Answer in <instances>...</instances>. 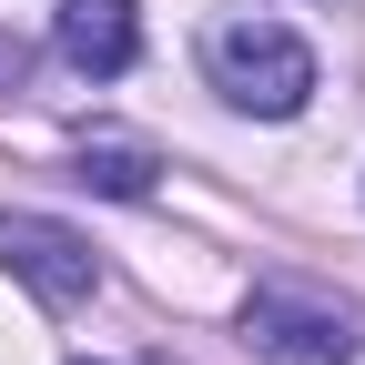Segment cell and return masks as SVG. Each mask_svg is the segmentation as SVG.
<instances>
[{"label":"cell","instance_id":"6da1fadb","mask_svg":"<svg viewBox=\"0 0 365 365\" xmlns=\"http://www.w3.org/2000/svg\"><path fill=\"white\" fill-rule=\"evenodd\" d=\"M203 71H213V91L234 112H264V122L304 112V91H314V51L294 31H274V21H223L203 41Z\"/></svg>","mask_w":365,"mask_h":365},{"label":"cell","instance_id":"7a4b0ae2","mask_svg":"<svg viewBox=\"0 0 365 365\" xmlns=\"http://www.w3.org/2000/svg\"><path fill=\"white\" fill-rule=\"evenodd\" d=\"M244 345L274 365H355V314L335 294H294V284H264L244 304Z\"/></svg>","mask_w":365,"mask_h":365},{"label":"cell","instance_id":"3957f363","mask_svg":"<svg viewBox=\"0 0 365 365\" xmlns=\"http://www.w3.org/2000/svg\"><path fill=\"white\" fill-rule=\"evenodd\" d=\"M0 264H11V274H21L41 304H61V314H71L91 284H102L91 244L71 234V223H51V213H0Z\"/></svg>","mask_w":365,"mask_h":365},{"label":"cell","instance_id":"277c9868","mask_svg":"<svg viewBox=\"0 0 365 365\" xmlns=\"http://www.w3.org/2000/svg\"><path fill=\"white\" fill-rule=\"evenodd\" d=\"M51 51L91 81H122L132 51H143V21H132V0H61L51 11Z\"/></svg>","mask_w":365,"mask_h":365},{"label":"cell","instance_id":"5b68a950","mask_svg":"<svg viewBox=\"0 0 365 365\" xmlns=\"http://www.w3.org/2000/svg\"><path fill=\"white\" fill-rule=\"evenodd\" d=\"M153 153L143 143H81V182H91V193H112V203H143L153 193Z\"/></svg>","mask_w":365,"mask_h":365},{"label":"cell","instance_id":"8992f818","mask_svg":"<svg viewBox=\"0 0 365 365\" xmlns=\"http://www.w3.org/2000/svg\"><path fill=\"white\" fill-rule=\"evenodd\" d=\"M21 81H31V51H21L11 31H0V91H21Z\"/></svg>","mask_w":365,"mask_h":365}]
</instances>
